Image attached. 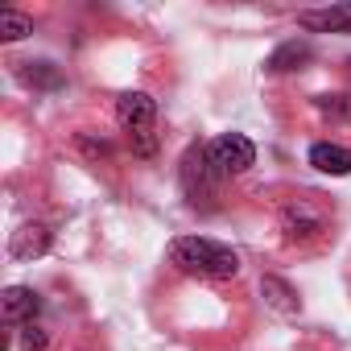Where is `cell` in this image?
I'll list each match as a JSON object with an SVG mask.
<instances>
[{
    "instance_id": "obj_1",
    "label": "cell",
    "mask_w": 351,
    "mask_h": 351,
    "mask_svg": "<svg viewBox=\"0 0 351 351\" xmlns=\"http://www.w3.org/2000/svg\"><path fill=\"white\" fill-rule=\"evenodd\" d=\"M169 265L191 273V277H211V281H223V277L240 273V256L228 244L207 240V236H182V240H173L169 244Z\"/></svg>"
},
{
    "instance_id": "obj_2",
    "label": "cell",
    "mask_w": 351,
    "mask_h": 351,
    "mask_svg": "<svg viewBox=\"0 0 351 351\" xmlns=\"http://www.w3.org/2000/svg\"><path fill=\"white\" fill-rule=\"evenodd\" d=\"M178 178H182V195L191 199V207H211V199H219V182L223 173L211 157V145H191L182 153V165H178Z\"/></svg>"
},
{
    "instance_id": "obj_3",
    "label": "cell",
    "mask_w": 351,
    "mask_h": 351,
    "mask_svg": "<svg viewBox=\"0 0 351 351\" xmlns=\"http://www.w3.org/2000/svg\"><path fill=\"white\" fill-rule=\"evenodd\" d=\"M211 157H215V165H219L223 178H232V173H248V169L256 165V149H252V141H248L244 132H223V136H215V141H211Z\"/></svg>"
},
{
    "instance_id": "obj_4",
    "label": "cell",
    "mask_w": 351,
    "mask_h": 351,
    "mask_svg": "<svg viewBox=\"0 0 351 351\" xmlns=\"http://www.w3.org/2000/svg\"><path fill=\"white\" fill-rule=\"evenodd\" d=\"M322 228H326V211L314 207L310 199H289V203L281 207V232H285L289 244H293V240H314Z\"/></svg>"
},
{
    "instance_id": "obj_5",
    "label": "cell",
    "mask_w": 351,
    "mask_h": 351,
    "mask_svg": "<svg viewBox=\"0 0 351 351\" xmlns=\"http://www.w3.org/2000/svg\"><path fill=\"white\" fill-rule=\"evenodd\" d=\"M116 120H120V128H124L128 136L153 132V124H157V104H153V95H145V91H124V95L116 99Z\"/></svg>"
},
{
    "instance_id": "obj_6",
    "label": "cell",
    "mask_w": 351,
    "mask_h": 351,
    "mask_svg": "<svg viewBox=\"0 0 351 351\" xmlns=\"http://www.w3.org/2000/svg\"><path fill=\"white\" fill-rule=\"evenodd\" d=\"M38 310H42V298H38L29 285H9L5 298H0V318H5L9 326H17V322H34Z\"/></svg>"
},
{
    "instance_id": "obj_7",
    "label": "cell",
    "mask_w": 351,
    "mask_h": 351,
    "mask_svg": "<svg viewBox=\"0 0 351 351\" xmlns=\"http://www.w3.org/2000/svg\"><path fill=\"white\" fill-rule=\"evenodd\" d=\"M298 25L314 34H351V0L347 5H330V9H306L298 13Z\"/></svg>"
},
{
    "instance_id": "obj_8",
    "label": "cell",
    "mask_w": 351,
    "mask_h": 351,
    "mask_svg": "<svg viewBox=\"0 0 351 351\" xmlns=\"http://www.w3.org/2000/svg\"><path fill=\"white\" fill-rule=\"evenodd\" d=\"M50 252V228L46 223H21L9 240V256L13 261H38Z\"/></svg>"
},
{
    "instance_id": "obj_9",
    "label": "cell",
    "mask_w": 351,
    "mask_h": 351,
    "mask_svg": "<svg viewBox=\"0 0 351 351\" xmlns=\"http://www.w3.org/2000/svg\"><path fill=\"white\" fill-rule=\"evenodd\" d=\"M314 58V50H310V42H281L269 58H265V71L269 75H289V71H298V66H306Z\"/></svg>"
},
{
    "instance_id": "obj_10",
    "label": "cell",
    "mask_w": 351,
    "mask_h": 351,
    "mask_svg": "<svg viewBox=\"0 0 351 351\" xmlns=\"http://www.w3.org/2000/svg\"><path fill=\"white\" fill-rule=\"evenodd\" d=\"M310 165L343 178V173H351V149H343L335 141H318V145H310Z\"/></svg>"
},
{
    "instance_id": "obj_11",
    "label": "cell",
    "mask_w": 351,
    "mask_h": 351,
    "mask_svg": "<svg viewBox=\"0 0 351 351\" xmlns=\"http://www.w3.org/2000/svg\"><path fill=\"white\" fill-rule=\"evenodd\" d=\"M261 298L277 310V314H285V318H293L298 310H302V302H298V289L289 285V281H281V277H261Z\"/></svg>"
},
{
    "instance_id": "obj_12",
    "label": "cell",
    "mask_w": 351,
    "mask_h": 351,
    "mask_svg": "<svg viewBox=\"0 0 351 351\" xmlns=\"http://www.w3.org/2000/svg\"><path fill=\"white\" fill-rule=\"evenodd\" d=\"M17 79L34 91H58L62 87V71L54 62H17Z\"/></svg>"
},
{
    "instance_id": "obj_13",
    "label": "cell",
    "mask_w": 351,
    "mask_h": 351,
    "mask_svg": "<svg viewBox=\"0 0 351 351\" xmlns=\"http://www.w3.org/2000/svg\"><path fill=\"white\" fill-rule=\"evenodd\" d=\"M25 34H34V21L17 9H5L0 13V42H21Z\"/></svg>"
},
{
    "instance_id": "obj_14",
    "label": "cell",
    "mask_w": 351,
    "mask_h": 351,
    "mask_svg": "<svg viewBox=\"0 0 351 351\" xmlns=\"http://www.w3.org/2000/svg\"><path fill=\"white\" fill-rule=\"evenodd\" d=\"M314 108H318L326 120H351V99H347V95H318Z\"/></svg>"
},
{
    "instance_id": "obj_15",
    "label": "cell",
    "mask_w": 351,
    "mask_h": 351,
    "mask_svg": "<svg viewBox=\"0 0 351 351\" xmlns=\"http://www.w3.org/2000/svg\"><path fill=\"white\" fill-rule=\"evenodd\" d=\"M46 343H50V335H46L38 322H25V330H21V347H25V351H46Z\"/></svg>"
},
{
    "instance_id": "obj_16",
    "label": "cell",
    "mask_w": 351,
    "mask_h": 351,
    "mask_svg": "<svg viewBox=\"0 0 351 351\" xmlns=\"http://www.w3.org/2000/svg\"><path fill=\"white\" fill-rule=\"evenodd\" d=\"M75 145H79L87 157H108V153H112V149H108V141H95L91 132H79V136H75Z\"/></svg>"
},
{
    "instance_id": "obj_17",
    "label": "cell",
    "mask_w": 351,
    "mask_h": 351,
    "mask_svg": "<svg viewBox=\"0 0 351 351\" xmlns=\"http://www.w3.org/2000/svg\"><path fill=\"white\" fill-rule=\"evenodd\" d=\"M132 141V153L136 157H153L157 153V132H136V136H128Z\"/></svg>"
},
{
    "instance_id": "obj_18",
    "label": "cell",
    "mask_w": 351,
    "mask_h": 351,
    "mask_svg": "<svg viewBox=\"0 0 351 351\" xmlns=\"http://www.w3.org/2000/svg\"><path fill=\"white\" fill-rule=\"evenodd\" d=\"M347 71H351V62H347Z\"/></svg>"
}]
</instances>
